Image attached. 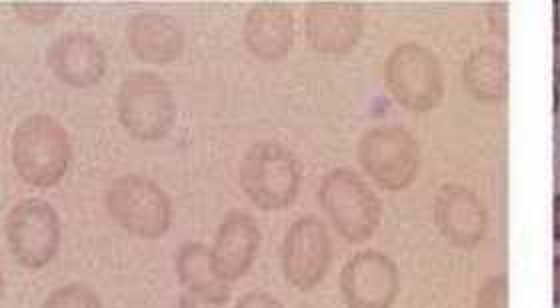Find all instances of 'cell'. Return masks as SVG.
<instances>
[{
	"instance_id": "cell-22",
	"label": "cell",
	"mask_w": 560,
	"mask_h": 308,
	"mask_svg": "<svg viewBox=\"0 0 560 308\" xmlns=\"http://www.w3.org/2000/svg\"><path fill=\"white\" fill-rule=\"evenodd\" d=\"M555 79L560 84V36H555Z\"/></svg>"
},
{
	"instance_id": "cell-11",
	"label": "cell",
	"mask_w": 560,
	"mask_h": 308,
	"mask_svg": "<svg viewBox=\"0 0 560 308\" xmlns=\"http://www.w3.org/2000/svg\"><path fill=\"white\" fill-rule=\"evenodd\" d=\"M260 226L250 214L233 211L224 216L214 245L210 247L214 269L222 281L231 285L250 271L260 249Z\"/></svg>"
},
{
	"instance_id": "cell-4",
	"label": "cell",
	"mask_w": 560,
	"mask_h": 308,
	"mask_svg": "<svg viewBox=\"0 0 560 308\" xmlns=\"http://www.w3.org/2000/svg\"><path fill=\"white\" fill-rule=\"evenodd\" d=\"M117 110L122 127L142 143L161 141L175 127V95L154 72H132L122 81Z\"/></svg>"
},
{
	"instance_id": "cell-5",
	"label": "cell",
	"mask_w": 560,
	"mask_h": 308,
	"mask_svg": "<svg viewBox=\"0 0 560 308\" xmlns=\"http://www.w3.org/2000/svg\"><path fill=\"white\" fill-rule=\"evenodd\" d=\"M318 201L340 237L349 242L369 240L381 223L376 194L347 168L328 173L318 190Z\"/></svg>"
},
{
	"instance_id": "cell-2",
	"label": "cell",
	"mask_w": 560,
	"mask_h": 308,
	"mask_svg": "<svg viewBox=\"0 0 560 308\" xmlns=\"http://www.w3.org/2000/svg\"><path fill=\"white\" fill-rule=\"evenodd\" d=\"M301 178L299 158L291 149L275 141L253 144L238 168V180L248 201L269 213L289 209L296 201Z\"/></svg>"
},
{
	"instance_id": "cell-7",
	"label": "cell",
	"mask_w": 560,
	"mask_h": 308,
	"mask_svg": "<svg viewBox=\"0 0 560 308\" xmlns=\"http://www.w3.org/2000/svg\"><path fill=\"white\" fill-rule=\"evenodd\" d=\"M386 84L402 107L424 112L443 96V71L429 48L402 45L386 60Z\"/></svg>"
},
{
	"instance_id": "cell-15",
	"label": "cell",
	"mask_w": 560,
	"mask_h": 308,
	"mask_svg": "<svg viewBox=\"0 0 560 308\" xmlns=\"http://www.w3.org/2000/svg\"><path fill=\"white\" fill-rule=\"evenodd\" d=\"M243 38L257 59H282L294 45V16L282 4H257L246 14Z\"/></svg>"
},
{
	"instance_id": "cell-17",
	"label": "cell",
	"mask_w": 560,
	"mask_h": 308,
	"mask_svg": "<svg viewBox=\"0 0 560 308\" xmlns=\"http://www.w3.org/2000/svg\"><path fill=\"white\" fill-rule=\"evenodd\" d=\"M436 225L455 245L470 247L482 237L485 216L479 202L468 190L446 187L436 199Z\"/></svg>"
},
{
	"instance_id": "cell-16",
	"label": "cell",
	"mask_w": 560,
	"mask_h": 308,
	"mask_svg": "<svg viewBox=\"0 0 560 308\" xmlns=\"http://www.w3.org/2000/svg\"><path fill=\"white\" fill-rule=\"evenodd\" d=\"M175 269L180 285L200 303L221 307L231 298V285L217 273L212 250L205 242H185L176 252Z\"/></svg>"
},
{
	"instance_id": "cell-12",
	"label": "cell",
	"mask_w": 560,
	"mask_h": 308,
	"mask_svg": "<svg viewBox=\"0 0 560 308\" xmlns=\"http://www.w3.org/2000/svg\"><path fill=\"white\" fill-rule=\"evenodd\" d=\"M304 31L316 52L345 55L361 38L362 9L349 2H316L306 11Z\"/></svg>"
},
{
	"instance_id": "cell-1",
	"label": "cell",
	"mask_w": 560,
	"mask_h": 308,
	"mask_svg": "<svg viewBox=\"0 0 560 308\" xmlns=\"http://www.w3.org/2000/svg\"><path fill=\"white\" fill-rule=\"evenodd\" d=\"M72 144L69 132L48 115H33L12 134V165L26 185L57 187L69 173Z\"/></svg>"
},
{
	"instance_id": "cell-9",
	"label": "cell",
	"mask_w": 560,
	"mask_h": 308,
	"mask_svg": "<svg viewBox=\"0 0 560 308\" xmlns=\"http://www.w3.org/2000/svg\"><path fill=\"white\" fill-rule=\"evenodd\" d=\"M332 245L327 226L316 216H303L292 223L282 240V273L299 291L315 288L327 274Z\"/></svg>"
},
{
	"instance_id": "cell-13",
	"label": "cell",
	"mask_w": 560,
	"mask_h": 308,
	"mask_svg": "<svg viewBox=\"0 0 560 308\" xmlns=\"http://www.w3.org/2000/svg\"><path fill=\"white\" fill-rule=\"evenodd\" d=\"M47 62L60 83L72 88L94 86L106 72L105 48L86 33H69L57 38L48 48Z\"/></svg>"
},
{
	"instance_id": "cell-18",
	"label": "cell",
	"mask_w": 560,
	"mask_h": 308,
	"mask_svg": "<svg viewBox=\"0 0 560 308\" xmlns=\"http://www.w3.org/2000/svg\"><path fill=\"white\" fill-rule=\"evenodd\" d=\"M43 308H103V303L91 286L72 283L55 288L45 298Z\"/></svg>"
},
{
	"instance_id": "cell-8",
	"label": "cell",
	"mask_w": 560,
	"mask_h": 308,
	"mask_svg": "<svg viewBox=\"0 0 560 308\" xmlns=\"http://www.w3.org/2000/svg\"><path fill=\"white\" fill-rule=\"evenodd\" d=\"M359 158L369 177L383 189H405L419 173V143L397 127L374 129L362 137Z\"/></svg>"
},
{
	"instance_id": "cell-20",
	"label": "cell",
	"mask_w": 560,
	"mask_h": 308,
	"mask_svg": "<svg viewBox=\"0 0 560 308\" xmlns=\"http://www.w3.org/2000/svg\"><path fill=\"white\" fill-rule=\"evenodd\" d=\"M234 308H284L279 298L272 297L269 293L262 291H253L246 293L245 297L238 298Z\"/></svg>"
},
{
	"instance_id": "cell-6",
	"label": "cell",
	"mask_w": 560,
	"mask_h": 308,
	"mask_svg": "<svg viewBox=\"0 0 560 308\" xmlns=\"http://www.w3.org/2000/svg\"><path fill=\"white\" fill-rule=\"evenodd\" d=\"M4 228L12 257L24 269H45L59 252V214L47 201L24 199L16 202L7 216Z\"/></svg>"
},
{
	"instance_id": "cell-19",
	"label": "cell",
	"mask_w": 560,
	"mask_h": 308,
	"mask_svg": "<svg viewBox=\"0 0 560 308\" xmlns=\"http://www.w3.org/2000/svg\"><path fill=\"white\" fill-rule=\"evenodd\" d=\"M65 7L59 2H16L14 12L23 19L24 23L47 24L52 23Z\"/></svg>"
},
{
	"instance_id": "cell-24",
	"label": "cell",
	"mask_w": 560,
	"mask_h": 308,
	"mask_svg": "<svg viewBox=\"0 0 560 308\" xmlns=\"http://www.w3.org/2000/svg\"><path fill=\"white\" fill-rule=\"evenodd\" d=\"M555 28H557V36H560V0L555 2Z\"/></svg>"
},
{
	"instance_id": "cell-10",
	"label": "cell",
	"mask_w": 560,
	"mask_h": 308,
	"mask_svg": "<svg viewBox=\"0 0 560 308\" xmlns=\"http://www.w3.org/2000/svg\"><path fill=\"white\" fill-rule=\"evenodd\" d=\"M340 291L350 308H388L397 298V266L376 250L359 252L340 273Z\"/></svg>"
},
{
	"instance_id": "cell-14",
	"label": "cell",
	"mask_w": 560,
	"mask_h": 308,
	"mask_svg": "<svg viewBox=\"0 0 560 308\" xmlns=\"http://www.w3.org/2000/svg\"><path fill=\"white\" fill-rule=\"evenodd\" d=\"M127 43L137 59L149 64H168L180 59L185 50V33L168 14L139 12L127 26Z\"/></svg>"
},
{
	"instance_id": "cell-23",
	"label": "cell",
	"mask_w": 560,
	"mask_h": 308,
	"mask_svg": "<svg viewBox=\"0 0 560 308\" xmlns=\"http://www.w3.org/2000/svg\"><path fill=\"white\" fill-rule=\"evenodd\" d=\"M555 238L560 240V192L555 197Z\"/></svg>"
},
{
	"instance_id": "cell-21",
	"label": "cell",
	"mask_w": 560,
	"mask_h": 308,
	"mask_svg": "<svg viewBox=\"0 0 560 308\" xmlns=\"http://www.w3.org/2000/svg\"><path fill=\"white\" fill-rule=\"evenodd\" d=\"M555 303L560 307V257L555 259Z\"/></svg>"
},
{
	"instance_id": "cell-3",
	"label": "cell",
	"mask_w": 560,
	"mask_h": 308,
	"mask_svg": "<svg viewBox=\"0 0 560 308\" xmlns=\"http://www.w3.org/2000/svg\"><path fill=\"white\" fill-rule=\"evenodd\" d=\"M106 213L130 235L161 238L173 225V201L151 178L125 175L106 189Z\"/></svg>"
}]
</instances>
